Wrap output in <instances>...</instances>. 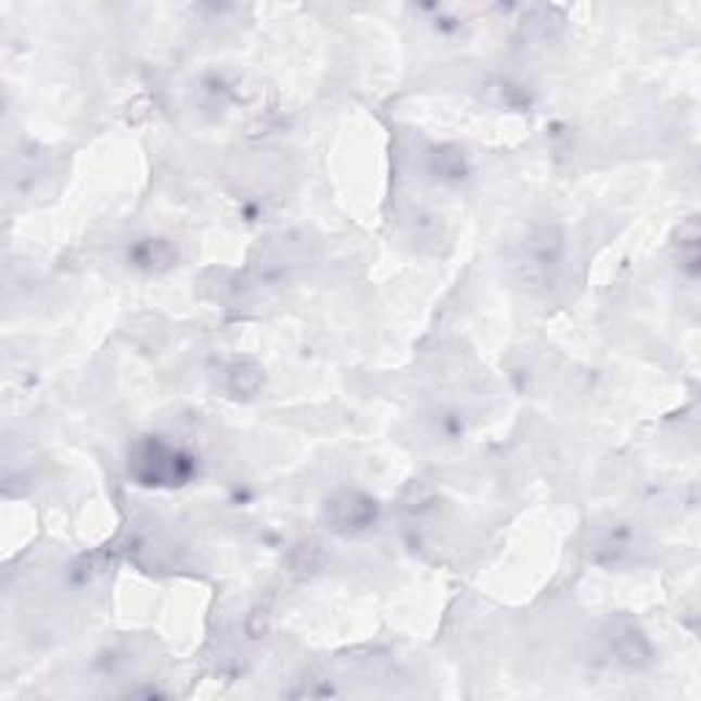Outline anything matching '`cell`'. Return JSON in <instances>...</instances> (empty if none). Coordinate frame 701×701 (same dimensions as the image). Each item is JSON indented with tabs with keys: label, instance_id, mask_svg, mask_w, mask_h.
Listing matches in <instances>:
<instances>
[{
	"label": "cell",
	"instance_id": "cell-4",
	"mask_svg": "<svg viewBox=\"0 0 701 701\" xmlns=\"http://www.w3.org/2000/svg\"><path fill=\"white\" fill-rule=\"evenodd\" d=\"M176 460H179V455L173 453L170 447L145 444V447H140L138 458H135V469H138V477L145 480L149 485L167 483V480L176 477Z\"/></svg>",
	"mask_w": 701,
	"mask_h": 701
},
{
	"label": "cell",
	"instance_id": "cell-3",
	"mask_svg": "<svg viewBox=\"0 0 701 701\" xmlns=\"http://www.w3.org/2000/svg\"><path fill=\"white\" fill-rule=\"evenodd\" d=\"M327 518L337 532H359L368 530L375 521V501L357 490H345L334 496L327 507Z\"/></svg>",
	"mask_w": 701,
	"mask_h": 701
},
{
	"label": "cell",
	"instance_id": "cell-1",
	"mask_svg": "<svg viewBox=\"0 0 701 701\" xmlns=\"http://www.w3.org/2000/svg\"><path fill=\"white\" fill-rule=\"evenodd\" d=\"M606 641H609V650L611 655L616 658V663H622L625 668H645L647 663H650V641H647L645 633L638 630L633 622L616 620L614 625L609 627Z\"/></svg>",
	"mask_w": 701,
	"mask_h": 701
},
{
	"label": "cell",
	"instance_id": "cell-5",
	"mask_svg": "<svg viewBox=\"0 0 701 701\" xmlns=\"http://www.w3.org/2000/svg\"><path fill=\"white\" fill-rule=\"evenodd\" d=\"M260 379H264V375H260V370L255 368V365L239 362L228 370V386L237 392V395H253L260 386Z\"/></svg>",
	"mask_w": 701,
	"mask_h": 701
},
{
	"label": "cell",
	"instance_id": "cell-2",
	"mask_svg": "<svg viewBox=\"0 0 701 701\" xmlns=\"http://www.w3.org/2000/svg\"><path fill=\"white\" fill-rule=\"evenodd\" d=\"M559 255H562V239H559L557 230H540L530 242V247L523 250V258L518 260V266L523 269V280L546 282L551 269L559 266Z\"/></svg>",
	"mask_w": 701,
	"mask_h": 701
},
{
	"label": "cell",
	"instance_id": "cell-6",
	"mask_svg": "<svg viewBox=\"0 0 701 701\" xmlns=\"http://www.w3.org/2000/svg\"><path fill=\"white\" fill-rule=\"evenodd\" d=\"M138 260L143 266H167L173 260L170 244L162 242V239H149V242L140 247Z\"/></svg>",
	"mask_w": 701,
	"mask_h": 701
}]
</instances>
